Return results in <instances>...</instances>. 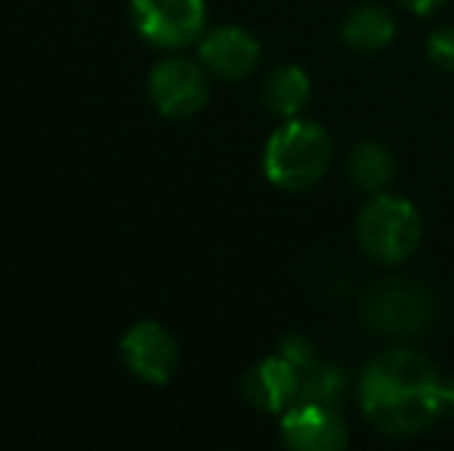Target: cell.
I'll list each match as a JSON object with an SVG mask.
<instances>
[{
	"mask_svg": "<svg viewBox=\"0 0 454 451\" xmlns=\"http://www.w3.org/2000/svg\"><path fill=\"white\" fill-rule=\"evenodd\" d=\"M331 136L322 124L291 118L270 136L263 149V174L285 192H303L316 186L331 164Z\"/></svg>",
	"mask_w": 454,
	"mask_h": 451,
	"instance_id": "cell-2",
	"label": "cell"
},
{
	"mask_svg": "<svg viewBox=\"0 0 454 451\" xmlns=\"http://www.w3.org/2000/svg\"><path fill=\"white\" fill-rule=\"evenodd\" d=\"M130 16L139 37L152 47L180 50L204 35L207 4L204 0H130Z\"/></svg>",
	"mask_w": 454,
	"mask_h": 451,
	"instance_id": "cell-4",
	"label": "cell"
},
{
	"mask_svg": "<svg viewBox=\"0 0 454 451\" xmlns=\"http://www.w3.org/2000/svg\"><path fill=\"white\" fill-rule=\"evenodd\" d=\"M278 353L285 355L287 362H294V365L300 368V374H303L306 368L316 365V355H312V346H309V343H306L303 338H300V334H287V338L281 340Z\"/></svg>",
	"mask_w": 454,
	"mask_h": 451,
	"instance_id": "cell-15",
	"label": "cell"
},
{
	"mask_svg": "<svg viewBox=\"0 0 454 451\" xmlns=\"http://www.w3.org/2000/svg\"><path fill=\"white\" fill-rule=\"evenodd\" d=\"M427 59L436 68H442V72L454 74V25L433 31L430 41H427Z\"/></svg>",
	"mask_w": 454,
	"mask_h": 451,
	"instance_id": "cell-14",
	"label": "cell"
},
{
	"mask_svg": "<svg viewBox=\"0 0 454 451\" xmlns=\"http://www.w3.org/2000/svg\"><path fill=\"white\" fill-rule=\"evenodd\" d=\"M343 374L331 365H312L303 371V386H300L297 402H322V405H337V399L343 396Z\"/></svg>",
	"mask_w": 454,
	"mask_h": 451,
	"instance_id": "cell-13",
	"label": "cell"
},
{
	"mask_svg": "<svg viewBox=\"0 0 454 451\" xmlns=\"http://www.w3.org/2000/svg\"><path fill=\"white\" fill-rule=\"evenodd\" d=\"M347 174L364 192H383L395 176V158L383 143L364 139L347 158Z\"/></svg>",
	"mask_w": 454,
	"mask_h": 451,
	"instance_id": "cell-12",
	"label": "cell"
},
{
	"mask_svg": "<svg viewBox=\"0 0 454 451\" xmlns=\"http://www.w3.org/2000/svg\"><path fill=\"white\" fill-rule=\"evenodd\" d=\"M300 386H303V374L281 353L260 359L241 380L245 399L266 415H285L300 399Z\"/></svg>",
	"mask_w": 454,
	"mask_h": 451,
	"instance_id": "cell-9",
	"label": "cell"
},
{
	"mask_svg": "<svg viewBox=\"0 0 454 451\" xmlns=\"http://www.w3.org/2000/svg\"><path fill=\"white\" fill-rule=\"evenodd\" d=\"M442 374L414 349H387L364 368L359 402L371 427L387 436H414L445 415Z\"/></svg>",
	"mask_w": 454,
	"mask_h": 451,
	"instance_id": "cell-1",
	"label": "cell"
},
{
	"mask_svg": "<svg viewBox=\"0 0 454 451\" xmlns=\"http://www.w3.org/2000/svg\"><path fill=\"white\" fill-rule=\"evenodd\" d=\"M442 402H445V415L454 417V374L445 380V386H442Z\"/></svg>",
	"mask_w": 454,
	"mask_h": 451,
	"instance_id": "cell-17",
	"label": "cell"
},
{
	"mask_svg": "<svg viewBox=\"0 0 454 451\" xmlns=\"http://www.w3.org/2000/svg\"><path fill=\"white\" fill-rule=\"evenodd\" d=\"M395 35V19L389 10L377 4H362L359 10H353L343 19L340 37L347 47L359 50V53H374L383 50Z\"/></svg>",
	"mask_w": 454,
	"mask_h": 451,
	"instance_id": "cell-11",
	"label": "cell"
},
{
	"mask_svg": "<svg viewBox=\"0 0 454 451\" xmlns=\"http://www.w3.org/2000/svg\"><path fill=\"white\" fill-rule=\"evenodd\" d=\"M402 6H408L411 12H418V16H430V12H436L439 6H445L449 0H399Z\"/></svg>",
	"mask_w": 454,
	"mask_h": 451,
	"instance_id": "cell-16",
	"label": "cell"
},
{
	"mask_svg": "<svg viewBox=\"0 0 454 451\" xmlns=\"http://www.w3.org/2000/svg\"><path fill=\"white\" fill-rule=\"evenodd\" d=\"M281 442L294 451H340L347 446V424L334 405L294 402L281 415Z\"/></svg>",
	"mask_w": 454,
	"mask_h": 451,
	"instance_id": "cell-7",
	"label": "cell"
},
{
	"mask_svg": "<svg viewBox=\"0 0 454 451\" xmlns=\"http://www.w3.org/2000/svg\"><path fill=\"white\" fill-rule=\"evenodd\" d=\"M198 62L220 81H245L260 66V41L239 25H223L198 37Z\"/></svg>",
	"mask_w": 454,
	"mask_h": 451,
	"instance_id": "cell-8",
	"label": "cell"
},
{
	"mask_svg": "<svg viewBox=\"0 0 454 451\" xmlns=\"http://www.w3.org/2000/svg\"><path fill=\"white\" fill-rule=\"evenodd\" d=\"M207 74L210 72L201 62L185 59V56H168V59L155 62L149 74V97L158 114L183 121L201 112L210 97Z\"/></svg>",
	"mask_w": 454,
	"mask_h": 451,
	"instance_id": "cell-5",
	"label": "cell"
},
{
	"mask_svg": "<svg viewBox=\"0 0 454 451\" xmlns=\"http://www.w3.org/2000/svg\"><path fill=\"white\" fill-rule=\"evenodd\" d=\"M356 238L374 263L399 266L418 251L424 238V220L418 207L402 195L374 192V198L359 211Z\"/></svg>",
	"mask_w": 454,
	"mask_h": 451,
	"instance_id": "cell-3",
	"label": "cell"
},
{
	"mask_svg": "<svg viewBox=\"0 0 454 451\" xmlns=\"http://www.w3.org/2000/svg\"><path fill=\"white\" fill-rule=\"evenodd\" d=\"M309 97H312L309 74L300 66H278L275 72H270V78L263 84V105L285 121L300 118V112L306 109Z\"/></svg>",
	"mask_w": 454,
	"mask_h": 451,
	"instance_id": "cell-10",
	"label": "cell"
},
{
	"mask_svg": "<svg viewBox=\"0 0 454 451\" xmlns=\"http://www.w3.org/2000/svg\"><path fill=\"white\" fill-rule=\"evenodd\" d=\"M121 359L139 380L152 386L170 384L180 368V346L174 334L158 322H137L121 338Z\"/></svg>",
	"mask_w": 454,
	"mask_h": 451,
	"instance_id": "cell-6",
	"label": "cell"
}]
</instances>
